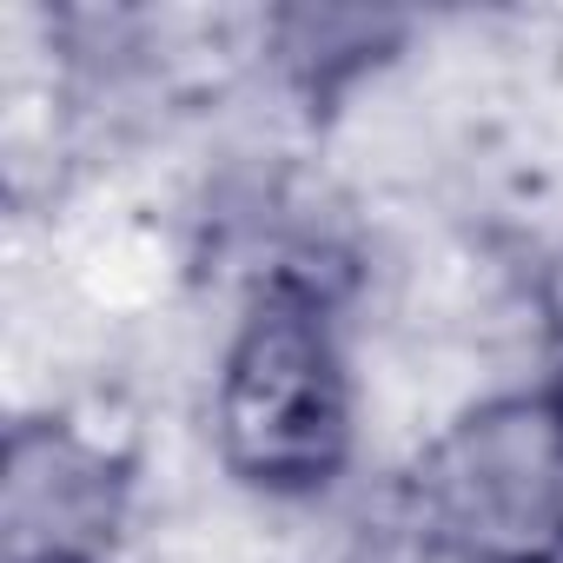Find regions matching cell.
I'll return each instance as SVG.
<instances>
[{"label":"cell","mask_w":563,"mask_h":563,"mask_svg":"<svg viewBox=\"0 0 563 563\" xmlns=\"http://www.w3.org/2000/svg\"><path fill=\"white\" fill-rule=\"evenodd\" d=\"M219 424L232 464L252 477L292 484L332 471L345 444V385L306 312H265L239 339L225 365Z\"/></svg>","instance_id":"obj_1"},{"label":"cell","mask_w":563,"mask_h":563,"mask_svg":"<svg viewBox=\"0 0 563 563\" xmlns=\"http://www.w3.org/2000/svg\"><path fill=\"white\" fill-rule=\"evenodd\" d=\"M438 510L490 556H537L563 537V411L510 398L438 451Z\"/></svg>","instance_id":"obj_2"},{"label":"cell","mask_w":563,"mask_h":563,"mask_svg":"<svg viewBox=\"0 0 563 563\" xmlns=\"http://www.w3.org/2000/svg\"><path fill=\"white\" fill-rule=\"evenodd\" d=\"M100 530H107L100 464L54 431H21L8 457V556L80 563Z\"/></svg>","instance_id":"obj_3"}]
</instances>
